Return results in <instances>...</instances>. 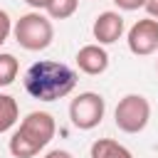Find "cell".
Instances as JSON below:
<instances>
[{
	"label": "cell",
	"mask_w": 158,
	"mask_h": 158,
	"mask_svg": "<svg viewBox=\"0 0 158 158\" xmlns=\"http://www.w3.org/2000/svg\"><path fill=\"white\" fill-rule=\"evenodd\" d=\"M25 91L37 99V101H57L64 99L74 91L77 86V72L67 67L64 62H52V59H40L30 64L25 72Z\"/></svg>",
	"instance_id": "6da1fadb"
},
{
	"label": "cell",
	"mask_w": 158,
	"mask_h": 158,
	"mask_svg": "<svg viewBox=\"0 0 158 158\" xmlns=\"http://www.w3.org/2000/svg\"><path fill=\"white\" fill-rule=\"evenodd\" d=\"M57 123L52 118V114L47 111H30L20 126L15 128V133L10 136V153L15 158H35L52 138H54Z\"/></svg>",
	"instance_id": "7a4b0ae2"
},
{
	"label": "cell",
	"mask_w": 158,
	"mask_h": 158,
	"mask_svg": "<svg viewBox=\"0 0 158 158\" xmlns=\"http://www.w3.org/2000/svg\"><path fill=\"white\" fill-rule=\"evenodd\" d=\"M12 37H15V42L22 49H27V52H42V49H47L52 44L54 27H52V20L44 12L32 10V12L20 15V20H15Z\"/></svg>",
	"instance_id": "3957f363"
},
{
	"label": "cell",
	"mask_w": 158,
	"mask_h": 158,
	"mask_svg": "<svg viewBox=\"0 0 158 158\" xmlns=\"http://www.w3.org/2000/svg\"><path fill=\"white\" fill-rule=\"evenodd\" d=\"M151 121V101L143 94H126L114 109V123L123 133H141Z\"/></svg>",
	"instance_id": "277c9868"
},
{
	"label": "cell",
	"mask_w": 158,
	"mask_h": 158,
	"mask_svg": "<svg viewBox=\"0 0 158 158\" xmlns=\"http://www.w3.org/2000/svg\"><path fill=\"white\" fill-rule=\"evenodd\" d=\"M104 114H106V101L96 91H81L69 104V118H72L74 128H79V131L96 128L104 121Z\"/></svg>",
	"instance_id": "5b68a950"
},
{
	"label": "cell",
	"mask_w": 158,
	"mask_h": 158,
	"mask_svg": "<svg viewBox=\"0 0 158 158\" xmlns=\"http://www.w3.org/2000/svg\"><path fill=\"white\" fill-rule=\"evenodd\" d=\"M126 44H128L131 54H136V57H148V54L158 52V20L143 17L136 25H131V30L126 35Z\"/></svg>",
	"instance_id": "8992f818"
},
{
	"label": "cell",
	"mask_w": 158,
	"mask_h": 158,
	"mask_svg": "<svg viewBox=\"0 0 158 158\" xmlns=\"http://www.w3.org/2000/svg\"><path fill=\"white\" fill-rule=\"evenodd\" d=\"M123 30H126L123 17H121L118 12H114V10L101 12V15L94 20V25H91V35H94L96 44H101V47H104V44L118 42L121 35H123Z\"/></svg>",
	"instance_id": "52a82bcc"
},
{
	"label": "cell",
	"mask_w": 158,
	"mask_h": 158,
	"mask_svg": "<svg viewBox=\"0 0 158 158\" xmlns=\"http://www.w3.org/2000/svg\"><path fill=\"white\" fill-rule=\"evenodd\" d=\"M74 62H77L79 72H84V74H89V77H99V74H104V72L109 69V52H106L101 44L91 42V44L79 47Z\"/></svg>",
	"instance_id": "ba28073f"
},
{
	"label": "cell",
	"mask_w": 158,
	"mask_h": 158,
	"mask_svg": "<svg viewBox=\"0 0 158 158\" xmlns=\"http://www.w3.org/2000/svg\"><path fill=\"white\" fill-rule=\"evenodd\" d=\"M89 158H133V153L114 138H99L91 143Z\"/></svg>",
	"instance_id": "9c48e42d"
},
{
	"label": "cell",
	"mask_w": 158,
	"mask_h": 158,
	"mask_svg": "<svg viewBox=\"0 0 158 158\" xmlns=\"http://www.w3.org/2000/svg\"><path fill=\"white\" fill-rule=\"evenodd\" d=\"M20 118V106L10 94H0V133H7Z\"/></svg>",
	"instance_id": "30bf717a"
},
{
	"label": "cell",
	"mask_w": 158,
	"mask_h": 158,
	"mask_svg": "<svg viewBox=\"0 0 158 158\" xmlns=\"http://www.w3.org/2000/svg\"><path fill=\"white\" fill-rule=\"evenodd\" d=\"M77 7H79V0H49L44 12L49 20H67L77 12Z\"/></svg>",
	"instance_id": "8fae6325"
},
{
	"label": "cell",
	"mask_w": 158,
	"mask_h": 158,
	"mask_svg": "<svg viewBox=\"0 0 158 158\" xmlns=\"http://www.w3.org/2000/svg\"><path fill=\"white\" fill-rule=\"evenodd\" d=\"M17 72H20L17 57L10 52H0V86H10L17 79Z\"/></svg>",
	"instance_id": "7c38bea8"
},
{
	"label": "cell",
	"mask_w": 158,
	"mask_h": 158,
	"mask_svg": "<svg viewBox=\"0 0 158 158\" xmlns=\"http://www.w3.org/2000/svg\"><path fill=\"white\" fill-rule=\"evenodd\" d=\"M12 25H15V22L10 20V15L0 7V47H2V44L7 42V37L12 35Z\"/></svg>",
	"instance_id": "4fadbf2b"
},
{
	"label": "cell",
	"mask_w": 158,
	"mask_h": 158,
	"mask_svg": "<svg viewBox=\"0 0 158 158\" xmlns=\"http://www.w3.org/2000/svg\"><path fill=\"white\" fill-rule=\"evenodd\" d=\"M114 5H116L118 10H123V12H133V10L143 7L146 0H114Z\"/></svg>",
	"instance_id": "5bb4252c"
},
{
	"label": "cell",
	"mask_w": 158,
	"mask_h": 158,
	"mask_svg": "<svg viewBox=\"0 0 158 158\" xmlns=\"http://www.w3.org/2000/svg\"><path fill=\"white\" fill-rule=\"evenodd\" d=\"M143 10L148 12V17H153V20H158V0H146V5H143Z\"/></svg>",
	"instance_id": "9a60e30c"
},
{
	"label": "cell",
	"mask_w": 158,
	"mask_h": 158,
	"mask_svg": "<svg viewBox=\"0 0 158 158\" xmlns=\"http://www.w3.org/2000/svg\"><path fill=\"white\" fill-rule=\"evenodd\" d=\"M44 158H74L69 151H64V148H54V151H49Z\"/></svg>",
	"instance_id": "2e32d148"
},
{
	"label": "cell",
	"mask_w": 158,
	"mask_h": 158,
	"mask_svg": "<svg viewBox=\"0 0 158 158\" xmlns=\"http://www.w3.org/2000/svg\"><path fill=\"white\" fill-rule=\"evenodd\" d=\"M25 2H27L32 10H40V12H42V10L47 7V2H49V0H25Z\"/></svg>",
	"instance_id": "e0dca14e"
},
{
	"label": "cell",
	"mask_w": 158,
	"mask_h": 158,
	"mask_svg": "<svg viewBox=\"0 0 158 158\" xmlns=\"http://www.w3.org/2000/svg\"><path fill=\"white\" fill-rule=\"evenodd\" d=\"M156 69H158V59H156Z\"/></svg>",
	"instance_id": "ac0fdd59"
}]
</instances>
